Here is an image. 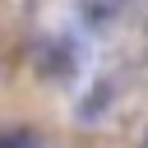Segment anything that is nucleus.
Returning <instances> with one entry per match:
<instances>
[{
	"mask_svg": "<svg viewBox=\"0 0 148 148\" xmlns=\"http://www.w3.org/2000/svg\"><path fill=\"white\" fill-rule=\"evenodd\" d=\"M0 148H37V139H32L28 130H14V134H5V139H0Z\"/></svg>",
	"mask_w": 148,
	"mask_h": 148,
	"instance_id": "1",
	"label": "nucleus"
}]
</instances>
